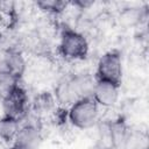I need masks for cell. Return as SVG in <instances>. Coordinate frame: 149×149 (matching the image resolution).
Wrapping results in <instances>:
<instances>
[{
  "label": "cell",
  "instance_id": "6da1fadb",
  "mask_svg": "<svg viewBox=\"0 0 149 149\" xmlns=\"http://www.w3.org/2000/svg\"><path fill=\"white\" fill-rule=\"evenodd\" d=\"M95 77L90 73H76L63 78L55 88V99L58 104L69 107L74 101L92 97Z\"/></svg>",
  "mask_w": 149,
  "mask_h": 149
},
{
  "label": "cell",
  "instance_id": "7a4b0ae2",
  "mask_svg": "<svg viewBox=\"0 0 149 149\" xmlns=\"http://www.w3.org/2000/svg\"><path fill=\"white\" fill-rule=\"evenodd\" d=\"M88 42L78 30L65 27L62 29L58 42V52L65 61H81L88 55Z\"/></svg>",
  "mask_w": 149,
  "mask_h": 149
},
{
  "label": "cell",
  "instance_id": "3957f363",
  "mask_svg": "<svg viewBox=\"0 0 149 149\" xmlns=\"http://www.w3.org/2000/svg\"><path fill=\"white\" fill-rule=\"evenodd\" d=\"M99 108L92 97L79 99L68 107V121L77 129H90L98 123Z\"/></svg>",
  "mask_w": 149,
  "mask_h": 149
},
{
  "label": "cell",
  "instance_id": "277c9868",
  "mask_svg": "<svg viewBox=\"0 0 149 149\" xmlns=\"http://www.w3.org/2000/svg\"><path fill=\"white\" fill-rule=\"evenodd\" d=\"M123 64L121 54L118 50H108L100 56L95 69V79L107 80L121 85Z\"/></svg>",
  "mask_w": 149,
  "mask_h": 149
},
{
  "label": "cell",
  "instance_id": "5b68a950",
  "mask_svg": "<svg viewBox=\"0 0 149 149\" xmlns=\"http://www.w3.org/2000/svg\"><path fill=\"white\" fill-rule=\"evenodd\" d=\"M120 87L121 85L119 84L107 80L95 79L92 92V99L97 102L99 107H105V108L113 107L116 105L120 98Z\"/></svg>",
  "mask_w": 149,
  "mask_h": 149
},
{
  "label": "cell",
  "instance_id": "8992f818",
  "mask_svg": "<svg viewBox=\"0 0 149 149\" xmlns=\"http://www.w3.org/2000/svg\"><path fill=\"white\" fill-rule=\"evenodd\" d=\"M28 102L29 100H28L27 92L22 86H20L9 97L2 100L3 115H7L21 121L27 114Z\"/></svg>",
  "mask_w": 149,
  "mask_h": 149
},
{
  "label": "cell",
  "instance_id": "52a82bcc",
  "mask_svg": "<svg viewBox=\"0 0 149 149\" xmlns=\"http://www.w3.org/2000/svg\"><path fill=\"white\" fill-rule=\"evenodd\" d=\"M42 142V133L40 127L34 122L21 125L14 141L13 149H37Z\"/></svg>",
  "mask_w": 149,
  "mask_h": 149
},
{
  "label": "cell",
  "instance_id": "ba28073f",
  "mask_svg": "<svg viewBox=\"0 0 149 149\" xmlns=\"http://www.w3.org/2000/svg\"><path fill=\"white\" fill-rule=\"evenodd\" d=\"M5 66H6L7 72H10L19 77H22V74L26 70V59L19 50L8 48V49H6Z\"/></svg>",
  "mask_w": 149,
  "mask_h": 149
},
{
  "label": "cell",
  "instance_id": "9c48e42d",
  "mask_svg": "<svg viewBox=\"0 0 149 149\" xmlns=\"http://www.w3.org/2000/svg\"><path fill=\"white\" fill-rule=\"evenodd\" d=\"M21 121L14 118L2 115L0 118V140L6 143H12L21 127Z\"/></svg>",
  "mask_w": 149,
  "mask_h": 149
},
{
  "label": "cell",
  "instance_id": "30bf717a",
  "mask_svg": "<svg viewBox=\"0 0 149 149\" xmlns=\"http://www.w3.org/2000/svg\"><path fill=\"white\" fill-rule=\"evenodd\" d=\"M21 77L7 72L1 71L0 72V99L3 100L5 98L9 97L15 90H17L21 84Z\"/></svg>",
  "mask_w": 149,
  "mask_h": 149
},
{
  "label": "cell",
  "instance_id": "8fae6325",
  "mask_svg": "<svg viewBox=\"0 0 149 149\" xmlns=\"http://www.w3.org/2000/svg\"><path fill=\"white\" fill-rule=\"evenodd\" d=\"M147 148H148L147 134L130 128L126 142L123 144V149H147Z\"/></svg>",
  "mask_w": 149,
  "mask_h": 149
},
{
  "label": "cell",
  "instance_id": "7c38bea8",
  "mask_svg": "<svg viewBox=\"0 0 149 149\" xmlns=\"http://www.w3.org/2000/svg\"><path fill=\"white\" fill-rule=\"evenodd\" d=\"M68 2L61 0H41L36 2V6L44 13L48 14H59L65 10Z\"/></svg>",
  "mask_w": 149,
  "mask_h": 149
}]
</instances>
